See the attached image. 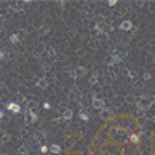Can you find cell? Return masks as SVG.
<instances>
[{"label": "cell", "instance_id": "1", "mask_svg": "<svg viewBox=\"0 0 155 155\" xmlns=\"http://www.w3.org/2000/svg\"><path fill=\"white\" fill-rule=\"evenodd\" d=\"M136 103H137V108H139V110L145 111V110H149L150 107H152V103H155V97L144 94L142 97H137V98H136Z\"/></svg>", "mask_w": 155, "mask_h": 155}, {"label": "cell", "instance_id": "2", "mask_svg": "<svg viewBox=\"0 0 155 155\" xmlns=\"http://www.w3.org/2000/svg\"><path fill=\"white\" fill-rule=\"evenodd\" d=\"M98 116H100V120H102V121H110L115 115H113V110H111V108H107V107H105L103 110H100Z\"/></svg>", "mask_w": 155, "mask_h": 155}, {"label": "cell", "instance_id": "3", "mask_svg": "<svg viewBox=\"0 0 155 155\" xmlns=\"http://www.w3.org/2000/svg\"><path fill=\"white\" fill-rule=\"evenodd\" d=\"M5 108L8 111H11V113H21V103L18 102H8L5 105Z\"/></svg>", "mask_w": 155, "mask_h": 155}, {"label": "cell", "instance_id": "4", "mask_svg": "<svg viewBox=\"0 0 155 155\" xmlns=\"http://www.w3.org/2000/svg\"><path fill=\"white\" fill-rule=\"evenodd\" d=\"M92 107L100 111V110L105 108V100H102V98H98V97H92Z\"/></svg>", "mask_w": 155, "mask_h": 155}, {"label": "cell", "instance_id": "5", "mask_svg": "<svg viewBox=\"0 0 155 155\" xmlns=\"http://www.w3.org/2000/svg\"><path fill=\"white\" fill-rule=\"evenodd\" d=\"M86 74H87V68H86V66H78V68L71 73V76H73V78H84Z\"/></svg>", "mask_w": 155, "mask_h": 155}, {"label": "cell", "instance_id": "6", "mask_svg": "<svg viewBox=\"0 0 155 155\" xmlns=\"http://www.w3.org/2000/svg\"><path fill=\"white\" fill-rule=\"evenodd\" d=\"M121 31H133V21L131 20H124V21H121V24L118 26Z\"/></svg>", "mask_w": 155, "mask_h": 155}, {"label": "cell", "instance_id": "7", "mask_svg": "<svg viewBox=\"0 0 155 155\" xmlns=\"http://www.w3.org/2000/svg\"><path fill=\"white\" fill-rule=\"evenodd\" d=\"M34 140H36V142L37 144H44L45 142V133H44V131H36V133H34Z\"/></svg>", "mask_w": 155, "mask_h": 155}, {"label": "cell", "instance_id": "8", "mask_svg": "<svg viewBox=\"0 0 155 155\" xmlns=\"http://www.w3.org/2000/svg\"><path fill=\"white\" fill-rule=\"evenodd\" d=\"M36 86L39 89H47V87H49V81H47V78H39V79H37V82H36Z\"/></svg>", "mask_w": 155, "mask_h": 155}, {"label": "cell", "instance_id": "9", "mask_svg": "<svg viewBox=\"0 0 155 155\" xmlns=\"http://www.w3.org/2000/svg\"><path fill=\"white\" fill-rule=\"evenodd\" d=\"M62 118H63V121H69V120L73 118V110H71V108H65Z\"/></svg>", "mask_w": 155, "mask_h": 155}, {"label": "cell", "instance_id": "10", "mask_svg": "<svg viewBox=\"0 0 155 155\" xmlns=\"http://www.w3.org/2000/svg\"><path fill=\"white\" fill-rule=\"evenodd\" d=\"M140 140V134H129V142L133 145H137Z\"/></svg>", "mask_w": 155, "mask_h": 155}, {"label": "cell", "instance_id": "11", "mask_svg": "<svg viewBox=\"0 0 155 155\" xmlns=\"http://www.w3.org/2000/svg\"><path fill=\"white\" fill-rule=\"evenodd\" d=\"M50 153H53V155L62 153V147H60L58 144H52V145H50Z\"/></svg>", "mask_w": 155, "mask_h": 155}, {"label": "cell", "instance_id": "12", "mask_svg": "<svg viewBox=\"0 0 155 155\" xmlns=\"http://www.w3.org/2000/svg\"><path fill=\"white\" fill-rule=\"evenodd\" d=\"M26 111L29 113V118H31V123H37V120H39V116H37L36 111H32L31 108H26Z\"/></svg>", "mask_w": 155, "mask_h": 155}, {"label": "cell", "instance_id": "13", "mask_svg": "<svg viewBox=\"0 0 155 155\" xmlns=\"http://www.w3.org/2000/svg\"><path fill=\"white\" fill-rule=\"evenodd\" d=\"M44 49H45V45H44V44L36 45V47H34V55H36V57H40L42 52H44Z\"/></svg>", "mask_w": 155, "mask_h": 155}, {"label": "cell", "instance_id": "14", "mask_svg": "<svg viewBox=\"0 0 155 155\" xmlns=\"http://www.w3.org/2000/svg\"><path fill=\"white\" fill-rule=\"evenodd\" d=\"M97 82H98V73H97V71H94V73H92V76L89 78V84H91V86H95Z\"/></svg>", "mask_w": 155, "mask_h": 155}, {"label": "cell", "instance_id": "15", "mask_svg": "<svg viewBox=\"0 0 155 155\" xmlns=\"http://www.w3.org/2000/svg\"><path fill=\"white\" fill-rule=\"evenodd\" d=\"M29 153V147H27V144H23L20 149H18V153L16 155H27Z\"/></svg>", "mask_w": 155, "mask_h": 155}, {"label": "cell", "instance_id": "16", "mask_svg": "<svg viewBox=\"0 0 155 155\" xmlns=\"http://www.w3.org/2000/svg\"><path fill=\"white\" fill-rule=\"evenodd\" d=\"M79 98V91L78 89H73L71 92H69V100H78Z\"/></svg>", "mask_w": 155, "mask_h": 155}, {"label": "cell", "instance_id": "17", "mask_svg": "<svg viewBox=\"0 0 155 155\" xmlns=\"http://www.w3.org/2000/svg\"><path fill=\"white\" fill-rule=\"evenodd\" d=\"M120 62H121V58L118 57V55H115V53L111 55V58H110V65H111V66H113V65H118Z\"/></svg>", "mask_w": 155, "mask_h": 155}, {"label": "cell", "instance_id": "18", "mask_svg": "<svg viewBox=\"0 0 155 155\" xmlns=\"http://www.w3.org/2000/svg\"><path fill=\"white\" fill-rule=\"evenodd\" d=\"M20 40H21L20 34H11V36H10V42H11V44H18Z\"/></svg>", "mask_w": 155, "mask_h": 155}, {"label": "cell", "instance_id": "19", "mask_svg": "<svg viewBox=\"0 0 155 155\" xmlns=\"http://www.w3.org/2000/svg\"><path fill=\"white\" fill-rule=\"evenodd\" d=\"M47 53H49L50 58H55V57H57V50H55L53 47H49V49H47Z\"/></svg>", "mask_w": 155, "mask_h": 155}, {"label": "cell", "instance_id": "20", "mask_svg": "<svg viewBox=\"0 0 155 155\" xmlns=\"http://www.w3.org/2000/svg\"><path fill=\"white\" fill-rule=\"evenodd\" d=\"M10 140H11V136H10V134H7V133H5V134L2 136V144H8Z\"/></svg>", "mask_w": 155, "mask_h": 155}, {"label": "cell", "instance_id": "21", "mask_svg": "<svg viewBox=\"0 0 155 155\" xmlns=\"http://www.w3.org/2000/svg\"><path fill=\"white\" fill-rule=\"evenodd\" d=\"M107 39H108V34H107V32H103V31H102V32H98V40H100V42H102V40L105 42Z\"/></svg>", "mask_w": 155, "mask_h": 155}, {"label": "cell", "instance_id": "22", "mask_svg": "<svg viewBox=\"0 0 155 155\" xmlns=\"http://www.w3.org/2000/svg\"><path fill=\"white\" fill-rule=\"evenodd\" d=\"M39 150H40V153H47V152H50V147H49V145H45V144H42L39 147Z\"/></svg>", "mask_w": 155, "mask_h": 155}, {"label": "cell", "instance_id": "23", "mask_svg": "<svg viewBox=\"0 0 155 155\" xmlns=\"http://www.w3.org/2000/svg\"><path fill=\"white\" fill-rule=\"evenodd\" d=\"M79 118H81L82 121H87L89 120V115L86 113V111H81V113H79Z\"/></svg>", "mask_w": 155, "mask_h": 155}, {"label": "cell", "instance_id": "24", "mask_svg": "<svg viewBox=\"0 0 155 155\" xmlns=\"http://www.w3.org/2000/svg\"><path fill=\"white\" fill-rule=\"evenodd\" d=\"M0 57L5 60V58L8 57V50H7V49H2V52H0Z\"/></svg>", "mask_w": 155, "mask_h": 155}, {"label": "cell", "instance_id": "25", "mask_svg": "<svg viewBox=\"0 0 155 155\" xmlns=\"http://www.w3.org/2000/svg\"><path fill=\"white\" fill-rule=\"evenodd\" d=\"M142 79H144V81H150V79H152V76H150V73L145 71V73L142 74Z\"/></svg>", "mask_w": 155, "mask_h": 155}, {"label": "cell", "instance_id": "26", "mask_svg": "<svg viewBox=\"0 0 155 155\" xmlns=\"http://www.w3.org/2000/svg\"><path fill=\"white\" fill-rule=\"evenodd\" d=\"M126 73H128V76H129V79H133V81H134V79H136V74H134L133 71H131V69H128V71H126Z\"/></svg>", "mask_w": 155, "mask_h": 155}, {"label": "cell", "instance_id": "27", "mask_svg": "<svg viewBox=\"0 0 155 155\" xmlns=\"http://www.w3.org/2000/svg\"><path fill=\"white\" fill-rule=\"evenodd\" d=\"M115 5H118L116 0H110V2H108V7H115Z\"/></svg>", "mask_w": 155, "mask_h": 155}, {"label": "cell", "instance_id": "28", "mask_svg": "<svg viewBox=\"0 0 155 155\" xmlns=\"http://www.w3.org/2000/svg\"><path fill=\"white\" fill-rule=\"evenodd\" d=\"M50 107H52L50 102H44V108H45V110H50Z\"/></svg>", "mask_w": 155, "mask_h": 155}, {"label": "cell", "instance_id": "29", "mask_svg": "<svg viewBox=\"0 0 155 155\" xmlns=\"http://www.w3.org/2000/svg\"><path fill=\"white\" fill-rule=\"evenodd\" d=\"M39 32H40V34H47V32H49V27H42Z\"/></svg>", "mask_w": 155, "mask_h": 155}, {"label": "cell", "instance_id": "30", "mask_svg": "<svg viewBox=\"0 0 155 155\" xmlns=\"http://www.w3.org/2000/svg\"><path fill=\"white\" fill-rule=\"evenodd\" d=\"M149 8H150V11H155V3H149Z\"/></svg>", "mask_w": 155, "mask_h": 155}, {"label": "cell", "instance_id": "31", "mask_svg": "<svg viewBox=\"0 0 155 155\" xmlns=\"http://www.w3.org/2000/svg\"><path fill=\"white\" fill-rule=\"evenodd\" d=\"M74 34H76V31H69L68 36H69V37H74Z\"/></svg>", "mask_w": 155, "mask_h": 155}, {"label": "cell", "instance_id": "32", "mask_svg": "<svg viewBox=\"0 0 155 155\" xmlns=\"http://www.w3.org/2000/svg\"><path fill=\"white\" fill-rule=\"evenodd\" d=\"M153 121H155V118H153Z\"/></svg>", "mask_w": 155, "mask_h": 155}]
</instances>
